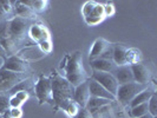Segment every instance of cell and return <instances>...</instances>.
Instances as JSON below:
<instances>
[{"label":"cell","mask_w":157,"mask_h":118,"mask_svg":"<svg viewBox=\"0 0 157 118\" xmlns=\"http://www.w3.org/2000/svg\"><path fill=\"white\" fill-rule=\"evenodd\" d=\"M51 85L53 104L57 108L64 110L67 106V104L72 102L75 86H72L67 82V79L60 76L59 73H55L51 76Z\"/></svg>","instance_id":"1"},{"label":"cell","mask_w":157,"mask_h":118,"mask_svg":"<svg viewBox=\"0 0 157 118\" xmlns=\"http://www.w3.org/2000/svg\"><path fill=\"white\" fill-rule=\"evenodd\" d=\"M64 72L65 78L72 86H78L79 84L87 80L86 71L83 66V57L80 52H75L73 55H67L64 60Z\"/></svg>","instance_id":"2"},{"label":"cell","mask_w":157,"mask_h":118,"mask_svg":"<svg viewBox=\"0 0 157 118\" xmlns=\"http://www.w3.org/2000/svg\"><path fill=\"white\" fill-rule=\"evenodd\" d=\"M147 87H148L147 85H141V84L135 83V82L119 85L117 90V93H116V99L122 105H129L135 97L140 93L141 91L145 90Z\"/></svg>","instance_id":"3"},{"label":"cell","mask_w":157,"mask_h":118,"mask_svg":"<svg viewBox=\"0 0 157 118\" xmlns=\"http://www.w3.org/2000/svg\"><path fill=\"white\" fill-rule=\"evenodd\" d=\"M27 78L26 73H17L12 71L1 69L0 70V93L11 91L20 82Z\"/></svg>","instance_id":"4"},{"label":"cell","mask_w":157,"mask_h":118,"mask_svg":"<svg viewBox=\"0 0 157 118\" xmlns=\"http://www.w3.org/2000/svg\"><path fill=\"white\" fill-rule=\"evenodd\" d=\"M34 92L38 98V102L40 104L50 103L53 104L52 99V85H51V77L47 76H40L39 79L36 83Z\"/></svg>","instance_id":"5"},{"label":"cell","mask_w":157,"mask_h":118,"mask_svg":"<svg viewBox=\"0 0 157 118\" xmlns=\"http://www.w3.org/2000/svg\"><path fill=\"white\" fill-rule=\"evenodd\" d=\"M29 25L30 21L19 18V17H14L8 21V32H10V37L11 39L14 40L16 43H19L20 40L25 38L26 32L29 31Z\"/></svg>","instance_id":"6"},{"label":"cell","mask_w":157,"mask_h":118,"mask_svg":"<svg viewBox=\"0 0 157 118\" xmlns=\"http://www.w3.org/2000/svg\"><path fill=\"white\" fill-rule=\"evenodd\" d=\"M94 80H96L98 84H101L106 91H109L112 96L116 97L118 90V83L116 78L113 77L112 73H108V72H98V71H94L92 73V78Z\"/></svg>","instance_id":"7"},{"label":"cell","mask_w":157,"mask_h":118,"mask_svg":"<svg viewBox=\"0 0 157 118\" xmlns=\"http://www.w3.org/2000/svg\"><path fill=\"white\" fill-rule=\"evenodd\" d=\"M2 69L17 73H26L30 71V64L26 59H23L20 55H10L5 60Z\"/></svg>","instance_id":"8"},{"label":"cell","mask_w":157,"mask_h":118,"mask_svg":"<svg viewBox=\"0 0 157 118\" xmlns=\"http://www.w3.org/2000/svg\"><path fill=\"white\" fill-rule=\"evenodd\" d=\"M131 71H132V76H134V82L138 83L141 85H147L149 84L150 79H151V73L150 70L143 64H132L130 65Z\"/></svg>","instance_id":"9"},{"label":"cell","mask_w":157,"mask_h":118,"mask_svg":"<svg viewBox=\"0 0 157 118\" xmlns=\"http://www.w3.org/2000/svg\"><path fill=\"white\" fill-rule=\"evenodd\" d=\"M89 80V79H87ZM85 80L84 83L79 84L78 86L75 87L73 90V97L72 101L77 103L79 108H86V104L90 98V92H89V82Z\"/></svg>","instance_id":"10"},{"label":"cell","mask_w":157,"mask_h":118,"mask_svg":"<svg viewBox=\"0 0 157 118\" xmlns=\"http://www.w3.org/2000/svg\"><path fill=\"white\" fill-rule=\"evenodd\" d=\"M113 77L117 80L118 85H123L134 82V76L130 65H123V66H116V69L112 71Z\"/></svg>","instance_id":"11"},{"label":"cell","mask_w":157,"mask_h":118,"mask_svg":"<svg viewBox=\"0 0 157 118\" xmlns=\"http://www.w3.org/2000/svg\"><path fill=\"white\" fill-rule=\"evenodd\" d=\"M89 92H90V97H98V98H105V99H109L111 102H115L116 101V97L112 96V94L106 91L104 87L98 84L96 80L94 79H89Z\"/></svg>","instance_id":"12"},{"label":"cell","mask_w":157,"mask_h":118,"mask_svg":"<svg viewBox=\"0 0 157 118\" xmlns=\"http://www.w3.org/2000/svg\"><path fill=\"white\" fill-rule=\"evenodd\" d=\"M29 36L38 44L50 40L48 31L46 30V27L43 25H39V24H33L29 27Z\"/></svg>","instance_id":"13"},{"label":"cell","mask_w":157,"mask_h":118,"mask_svg":"<svg viewBox=\"0 0 157 118\" xmlns=\"http://www.w3.org/2000/svg\"><path fill=\"white\" fill-rule=\"evenodd\" d=\"M111 46V44L104 38H98L94 40V43L92 44L91 51H90V60H94L99 58L101 55Z\"/></svg>","instance_id":"14"},{"label":"cell","mask_w":157,"mask_h":118,"mask_svg":"<svg viewBox=\"0 0 157 118\" xmlns=\"http://www.w3.org/2000/svg\"><path fill=\"white\" fill-rule=\"evenodd\" d=\"M90 65L94 69V71H98V72L112 73V71L116 69V65L112 60L102 59V58H97V59H94V60H90Z\"/></svg>","instance_id":"15"},{"label":"cell","mask_w":157,"mask_h":118,"mask_svg":"<svg viewBox=\"0 0 157 118\" xmlns=\"http://www.w3.org/2000/svg\"><path fill=\"white\" fill-rule=\"evenodd\" d=\"M126 55H128V48L123 45H115L112 47V62L116 66L128 65Z\"/></svg>","instance_id":"16"},{"label":"cell","mask_w":157,"mask_h":118,"mask_svg":"<svg viewBox=\"0 0 157 118\" xmlns=\"http://www.w3.org/2000/svg\"><path fill=\"white\" fill-rule=\"evenodd\" d=\"M13 10H14V13H16L17 17L26 19V20L33 19L36 17V13L32 11V8H30L27 5H25V2H23V1H17V2H14Z\"/></svg>","instance_id":"17"},{"label":"cell","mask_w":157,"mask_h":118,"mask_svg":"<svg viewBox=\"0 0 157 118\" xmlns=\"http://www.w3.org/2000/svg\"><path fill=\"white\" fill-rule=\"evenodd\" d=\"M152 94H154V91L147 87L145 90L141 91V92H140V93L137 94L134 99L131 101V103H130V106H131V108H134V106H137V105H140V104L148 103Z\"/></svg>","instance_id":"18"},{"label":"cell","mask_w":157,"mask_h":118,"mask_svg":"<svg viewBox=\"0 0 157 118\" xmlns=\"http://www.w3.org/2000/svg\"><path fill=\"white\" fill-rule=\"evenodd\" d=\"M111 103V101L109 99H105V98H98V97H90L89 98V102L86 104V109L89 111L96 110V109H99L103 106H108Z\"/></svg>","instance_id":"19"},{"label":"cell","mask_w":157,"mask_h":118,"mask_svg":"<svg viewBox=\"0 0 157 118\" xmlns=\"http://www.w3.org/2000/svg\"><path fill=\"white\" fill-rule=\"evenodd\" d=\"M25 5H27L30 8H32V11L34 13H39V12H43L46 10V6L48 5L47 1H44V0H36V1H24Z\"/></svg>","instance_id":"20"},{"label":"cell","mask_w":157,"mask_h":118,"mask_svg":"<svg viewBox=\"0 0 157 118\" xmlns=\"http://www.w3.org/2000/svg\"><path fill=\"white\" fill-rule=\"evenodd\" d=\"M149 113L148 112V103H144V104H140L137 106L131 108V116L134 118H141L144 115Z\"/></svg>","instance_id":"21"},{"label":"cell","mask_w":157,"mask_h":118,"mask_svg":"<svg viewBox=\"0 0 157 118\" xmlns=\"http://www.w3.org/2000/svg\"><path fill=\"white\" fill-rule=\"evenodd\" d=\"M126 59H128V65L138 64L140 63V59H141V53H140V51H137V50H128Z\"/></svg>","instance_id":"22"},{"label":"cell","mask_w":157,"mask_h":118,"mask_svg":"<svg viewBox=\"0 0 157 118\" xmlns=\"http://www.w3.org/2000/svg\"><path fill=\"white\" fill-rule=\"evenodd\" d=\"M148 112L152 117H156L157 115V97L156 93L154 92V94L151 96V98L149 99L148 102Z\"/></svg>","instance_id":"23"},{"label":"cell","mask_w":157,"mask_h":118,"mask_svg":"<svg viewBox=\"0 0 157 118\" xmlns=\"http://www.w3.org/2000/svg\"><path fill=\"white\" fill-rule=\"evenodd\" d=\"M79 105L77 104V103H75L73 101L72 102H70L69 104H67V106L64 109V111L70 116V117H72V118H75L76 117V115L78 113V111H79Z\"/></svg>","instance_id":"24"},{"label":"cell","mask_w":157,"mask_h":118,"mask_svg":"<svg viewBox=\"0 0 157 118\" xmlns=\"http://www.w3.org/2000/svg\"><path fill=\"white\" fill-rule=\"evenodd\" d=\"M10 110V98L5 94H0V116Z\"/></svg>","instance_id":"25"},{"label":"cell","mask_w":157,"mask_h":118,"mask_svg":"<svg viewBox=\"0 0 157 118\" xmlns=\"http://www.w3.org/2000/svg\"><path fill=\"white\" fill-rule=\"evenodd\" d=\"M94 6H96V1H86L84 2V5L82 6V13H83V17L86 18L91 14V12L94 11Z\"/></svg>","instance_id":"26"},{"label":"cell","mask_w":157,"mask_h":118,"mask_svg":"<svg viewBox=\"0 0 157 118\" xmlns=\"http://www.w3.org/2000/svg\"><path fill=\"white\" fill-rule=\"evenodd\" d=\"M75 118H92V116H91V112L86 108H80Z\"/></svg>","instance_id":"27"},{"label":"cell","mask_w":157,"mask_h":118,"mask_svg":"<svg viewBox=\"0 0 157 118\" xmlns=\"http://www.w3.org/2000/svg\"><path fill=\"white\" fill-rule=\"evenodd\" d=\"M84 19H85V23L87 25H90V26H96V25H98L101 21H103V19H101V18H96V17H91V16L86 17Z\"/></svg>","instance_id":"28"},{"label":"cell","mask_w":157,"mask_h":118,"mask_svg":"<svg viewBox=\"0 0 157 118\" xmlns=\"http://www.w3.org/2000/svg\"><path fill=\"white\" fill-rule=\"evenodd\" d=\"M13 96H16L17 98L20 101L21 103H25L27 99H29V97H30V94H29V91H18L17 93H14Z\"/></svg>","instance_id":"29"},{"label":"cell","mask_w":157,"mask_h":118,"mask_svg":"<svg viewBox=\"0 0 157 118\" xmlns=\"http://www.w3.org/2000/svg\"><path fill=\"white\" fill-rule=\"evenodd\" d=\"M21 105H23V103L20 102L16 96H12L10 98V108H12V109H19Z\"/></svg>","instance_id":"30"},{"label":"cell","mask_w":157,"mask_h":118,"mask_svg":"<svg viewBox=\"0 0 157 118\" xmlns=\"http://www.w3.org/2000/svg\"><path fill=\"white\" fill-rule=\"evenodd\" d=\"M103 8H104V16L109 17L112 16L115 13V7L112 4H106V5H103Z\"/></svg>","instance_id":"31"},{"label":"cell","mask_w":157,"mask_h":118,"mask_svg":"<svg viewBox=\"0 0 157 118\" xmlns=\"http://www.w3.org/2000/svg\"><path fill=\"white\" fill-rule=\"evenodd\" d=\"M0 5H1V7H2L4 11H5V13H6V14H8V13L13 10L12 1H0Z\"/></svg>","instance_id":"32"},{"label":"cell","mask_w":157,"mask_h":118,"mask_svg":"<svg viewBox=\"0 0 157 118\" xmlns=\"http://www.w3.org/2000/svg\"><path fill=\"white\" fill-rule=\"evenodd\" d=\"M40 48H41V51L44 52V53H48L50 51H51V41L50 40H46V41H43V43H40L39 44Z\"/></svg>","instance_id":"33"},{"label":"cell","mask_w":157,"mask_h":118,"mask_svg":"<svg viewBox=\"0 0 157 118\" xmlns=\"http://www.w3.org/2000/svg\"><path fill=\"white\" fill-rule=\"evenodd\" d=\"M10 113L13 118H20L21 117V111L20 109H11L10 110Z\"/></svg>","instance_id":"34"},{"label":"cell","mask_w":157,"mask_h":118,"mask_svg":"<svg viewBox=\"0 0 157 118\" xmlns=\"http://www.w3.org/2000/svg\"><path fill=\"white\" fill-rule=\"evenodd\" d=\"M5 17H6V13H5V11L2 10L1 5H0V21H2L5 19Z\"/></svg>","instance_id":"35"},{"label":"cell","mask_w":157,"mask_h":118,"mask_svg":"<svg viewBox=\"0 0 157 118\" xmlns=\"http://www.w3.org/2000/svg\"><path fill=\"white\" fill-rule=\"evenodd\" d=\"M0 55H1V57H5V55H6V52H5V50L2 48L1 45H0Z\"/></svg>","instance_id":"36"},{"label":"cell","mask_w":157,"mask_h":118,"mask_svg":"<svg viewBox=\"0 0 157 118\" xmlns=\"http://www.w3.org/2000/svg\"><path fill=\"white\" fill-rule=\"evenodd\" d=\"M141 118H155V117H152L150 113H147V115H144L143 117H141Z\"/></svg>","instance_id":"37"},{"label":"cell","mask_w":157,"mask_h":118,"mask_svg":"<svg viewBox=\"0 0 157 118\" xmlns=\"http://www.w3.org/2000/svg\"><path fill=\"white\" fill-rule=\"evenodd\" d=\"M0 118H2V117H1V116H0Z\"/></svg>","instance_id":"38"}]
</instances>
